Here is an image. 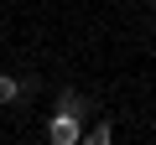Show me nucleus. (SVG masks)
Returning <instances> with one entry per match:
<instances>
[{"label":"nucleus","mask_w":156,"mask_h":145,"mask_svg":"<svg viewBox=\"0 0 156 145\" xmlns=\"http://www.w3.org/2000/svg\"><path fill=\"white\" fill-rule=\"evenodd\" d=\"M47 140H52V145H78V140H83V114L57 109V114L47 119Z\"/></svg>","instance_id":"f257e3e1"},{"label":"nucleus","mask_w":156,"mask_h":145,"mask_svg":"<svg viewBox=\"0 0 156 145\" xmlns=\"http://www.w3.org/2000/svg\"><path fill=\"white\" fill-rule=\"evenodd\" d=\"M57 109H68V114H89V99H83V93H73V88H62Z\"/></svg>","instance_id":"f03ea898"},{"label":"nucleus","mask_w":156,"mask_h":145,"mask_svg":"<svg viewBox=\"0 0 156 145\" xmlns=\"http://www.w3.org/2000/svg\"><path fill=\"white\" fill-rule=\"evenodd\" d=\"M109 140H115L109 119H104V124H89V130H83V145H109Z\"/></svg>","instance_id":"7ed1b4c3"},{"label":"nucleus","mask_w":156,"mask_h":145,"mask_svg":"<svg viewBox=\"0 0 156 145\" xmlns=\"http://www.w3.org/2000/svg\"><path fill=\"white\" fill-rule=\"evenodd\" d=\"M16 99H21V83L11 72H0V104H16Z\"/></svg>","instance_id":"20e7f679"},{"label":"nucleus","mask_w":156,"mask_h":145,"mask_svg":"<svg viewBox=\"0 0 156 145\" xmlns=\"http://www.w3.org/2000/svg\"><path fill=\"white\" fill-rule=\"evenodd\" d=\"M151 11H156V0H151Z\"/></svg>","instance_id":"39448f33"}]
</instances>
